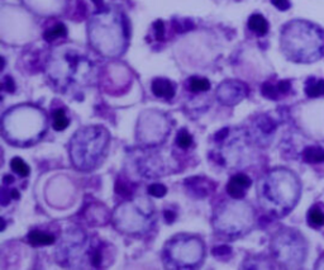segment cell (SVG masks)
<instances>
[{
  "mask_svg": "<svg viewBox=\"0 0 324 270\" xmlns=\"http://www.w3.org/2000/svg\"><path fill=\"white\" fill-rule=\"evenodd\" d=\"M92 64L75 51L61 50L55 53L48 65V75L60 89H71L74 85L87 84L92 76Z\"/></svg>",
  "mask_w": 324,
  "mask_h": 270,
  "instance_id": "6",
  "label": "cell"
},
{
  "mask_svg": "<svg viewBox=\"0 0 324 270\" xmlns=\"http://www.w3.org/2000/svg\"><path fill=\"white\" fill-rule=\"evenodd\" d=\"M52 125H53V128H55L56 131H63L69 127L70 121H69V118H67L66 113H65V111H63V109H57V111L53 113Z\"/></svg>",
  "mask_w": 324,
  "mask_h": 270,
  "instance_id": "24",
  "label": "cell"
},
{
  "mask_svg": "<svg viewBox=\"0 0 324 270\" xmlns=\"http://www.w3.org/2000/svg\"><path fill=\"white\" fill-rule=\"evenodd\" d=\"M248 96V87L237 80H227L222 82L217 89V99L219 103L227 107H232L240 103Z\"/></svg>",
  "mask_w": 324,
  "mask_h": 270,
  "instance_id": "13",
  "label": "cell"
},
{
  "mask_svg": "<svg viewBox=\"0 0 324 270\" xmlns=\"http://www.w3.org/2000/svg\"><path fill=\"white\" fill-rule=\"evenodd\" d=\"M290 87H291V84H290L289 80H282V81H280L279 84H277V89H279L280 93L282 94L289 93Z\"/></svg>",
  "mask_w": 324,
  "mask_h": 270,
  "instance_id": "34",
  "label": "cell"
},
{
  "mask_svg": "<svg viewBox=\"0 0 324 270\" xmlns=\"http://www.w3.org/2000/svg\"><path fill=\"white\" fill-rule=\"evenodd\" d=\"M308 225L314 228H320L324 226V204L315 203L308 209L306 213Z\"/></svg>",
  "mask_w": 324,
  "mask_h": 270,
  "instance_id": "18",
  "label": "cell"
},
{
  "mask_svg": "<svg viewBox=\"0 0 324 270\" xmlns=\"http://www.w3.org/2000/svg\"><path fill=\"white\" fill-rule=\"evenodd\" d=\"M271 3L276 7L279 11H287L290 8V2L289 0H271Z\"/></svg>",
  "mask_w": 324,
  "mask_h": 270,
  "instance_id": "31",
  "label": "cell"
},
{
  "mask_svg": "<svg viewBox=\"0 0 324 270\" xmlns=\"http://www.w3.org/2000/svg\"><path fill=\"white\" fill-rule=\"evenodd\" d=\"M248 28L258 36H265L269 32V23L261 14H252L248 19Z\"/></svg>",
  "mask_w": 324,
  "mask_h": 270,
  "instance_id": "20",
  "label": "cell"
},
{
  "mask_svg": "<svg viewBox=\"0 0 324 270\" xmlns=\"http://www.w3.org/2000/svg\"><path fill=\"white\" fill-rule=\"evenodd\" d=\"M314 269L315 270H324V252L320 256L316 259L315 264H314Z\"/></svg>",
  "mask_w": 324,
  "mask_h": 270,
  "instance_id": "36",
  "label": "cell"
},
{
  "mask_svg": "<svg viewBox=\"0 0 324 270\" xmlns=\"http://www.w3.org/2000/svg\"><path fill=\"white\" fill-rule=\"evenodd\" d=\"M164 216H165V218H166V221L169 223H171L172 221L175 220V213L172 212V211H169V209H166V211H165Z\"/></svg>",
  "mask_w": 324,
  "mask_h": 270,
  "instance_id": "37",
  "label": "cell"
},
{
  "mask_svg": "<svg viewBox=\"0 0 324 270\" xmlns=\"http://www.w3.org/2000/svg\"><path fill=\"white\" fill-rule=\"evenodd\" d=\"M213 254L215 256H226V255H231V249L228 246H218L213 250Z\"/></svg>",
  "mask_w": 324,
  "mask_h": 270,
  "instance_id": "33",
  "label": "cell"
},
{
  "mask_svg": "<svg viewBox=\"0 0 324 270\" xmlns=\"http://www.w3.org/2000/svg\"><path fill=\"white\" fill-rule=\"evenodd\" d=\"M111 135L101 126L80 128L69 143L72 165L81 171H91L103 162L108 154Z\"/></svg>",
  "mask_w": 324,
  "mask_h": 270,
  "instance_id": "3",
  "label": "cell"
},
{
  "mask_svg": "<svg viewBox=\"0 0 324 270\" xmlns=\"http://www.w3.org/2000/svg\"><path fill=\"white\" fill-rule=\"evenodd\" d=\"M28 241L33 246H45V245L55 244V236L48 233L40 232V231H32L28 233Z\"/></svg>",
  "mask_w": 324,
  "mask_h": 270,
  "instance_id": "21",
  "label": "cell"
},
{
  "mask_svg": "<svg viewBox=\"0 0 324 270\" xmlns=\"http://www.w3.org/2000/svg\"><path fill=\"white\" fill-rule=\"evenodd\" d=\"M232 199L217 209L213 216V226L219 235L236 238L252 230L255 225V211L247 202Z\"/></svg>",
  "mask_w": 324,
  "mask_h": 270,
  "instance_id": "7",
  "label": "cell"
},
{
  "mask_svg": "<svg viewBox=\"0 0 324 270\" xmlns=\"http://www.w3.org/2000/svg\"><path fill=\"white\" fill-rule=\"evenodd\" d=\"M167 189L166 187L162 186V184H152V186L148 187V194L152 197H155V198H162V197L166 194Z\"/></svg>",
  "mask_w": 324,
  "mask_h": 270,
  "instance_id": "29",
  "label": "cell"
},
{
  "mask_svg": "<svg viewBox=\"0 0 324 270\" xmlns=\"http://www.w3.org/2000/svg\"><path fill=\"white\" fill-rule=\"evenodd\" d=\"M4 87L8 90L9 93H13L14 89H16V86H14V82H13V79H12V77H9V76L6 77V81H4Z\"/></svg>",
  "mask_w": 324,
  "mask_h": 270,
  "instance_id": "35",
  "label": "cell"
},
{
  "mask_svg": "<svg viewBox=\"0 0 324 270\" xmlns=\"http://www.w3.org/2000/svg\"><path fill=\"white\" fill-rule=\"evenodd\" d=\"M301 189V180L296 172L287 167H274L258 180V203L269 216L282 218L298 206Z\"/></svg>",
  "mask_w": 324,
  "mask_h": 270,
  "instance_id": "1",
  "label": "cell"
},
{
  "mask_svg": "<svg viewBox=\"0 0 324 270\" xmlns=\"http://www.w3.org/2000/svg\"><path fill=\"white\" fill-rule=\"evenodd\" d=\"M114 223L119 231L127 233L147 232L153 225V206L142 201L126 202L114 212Z\"/></svg>",
  "mask_w": 324,
  "mask_h": 270,
  "instance_id": "9",
  "label": "cell"
},
{
  "mask_svg": "<svg viewBox=\"0 0 324 270\" xmlns=\"http://www.w3.org/2000/svg\"><path fill=\"white\" fill-rule=\"evenodd\" d=\"M303 160L306 164H323L324 148L320 146H308L304 148Z\"/></svg>",
  "mask_w": 324,
  "mask_h": 270,
  "instance_id": "19",
  "label": "cell"
},
{
  "mask_svg": "<svg viewBox=\"0 0 324 270\" xmlns=\"http://www.w3.org/2000/svg\"><path fill=\"white\" fill-rule=\"evenodd\" d=\"M305 94L310 99H318L324 96V80L310 79L306 81Z\"/></svg>",
  "mask_w": 324,
  "mask_h": 270,
  "instance_id": "22",
  "label": "cell"
},
{
  "mask_svg": "<svg viewBox=\"0 0 324 270\" xmlns=\"http://www.w3.org/2000/svg\"><path fill=\"white\" fill-rule=\"evenodd\" d=\"M251 186H252L251 177L243 172H240V174H236L235 176L231 177L230 183L227 186V192H228L231 198L242 199Z\"/></svg>",
  "mask_w": 324,
  "mask_h": 270,
  "instance_id": "14",
  "label": "cell"
},
{
  "mask_svg": "<svg viewBox=\"0 0 324 270\" xmlns=\"http://www.w3.org/2000/svg\"><path fill=\"white\" fill-rule=\"evenodd\" d=\"M187 191L191 192V196L198 197V198H204L208 196L211 191H214L211 183L206 177H189L185 182Z\"/></svg>",
  "mask_w": 324,
  "mask_h": 270,
  "instance_id": "15",
  "label": "cell"
},
{
  "mask_svg": "<svg viewBox=\"0 0 324 270\" xmlns=\"http://www.w3.org/2000/svg\"><path fill=\"white\" fill-rule=\"evenodd\" d=\"M92 2H94L95 4H99V3H100V0H92Z\"/></svg>",
  "mask_w": 324,
  "mask_h": 270,
  "instance_id": "38",
  "label": "cell"
},
{
  "mask_svg": "<svg viewBox=\"0 0 324 270\" xmlns=\"http://www.w3.org/2000/svg\"><path fill=\"white\" fill-rule=\"evenodd\" d=\"M275 128H276V123H275L274 119L270 118L269 116H261L260 118L256 119L255 130L258 136L257 140L269 138L270 136L275 132Z\"/></svg>",
  "mask_w": 324,
  "mask_h": 270,
  "instance_id": "17",
  "label": "cell"
},
{
  "mask_svg": "<svg viewBox=\"0 0 324 270\" xmlns=\"http://www.w3.org/2000/svg\"><path fill=\"white\" fill-rule=\"evenodd\" d=\"M165 256L174 266L195 267L204 259V242L192 236H177L167 244Z\"/></svg>",
  "mask_w": 324,
  "mask_h": 270,
  "instance_id": "10",
  "label": "cell"
},
{
  "mask_svg": "<svg viewBox=\"0 0 324 270\" xmlns=\"http://www.w3.org/2000/svg\"><path fill=\"white\" fill-rule=\"evenodd\" d=\"M11 166L14 171L21 176L27 177L29 175V166L21 159V157H14L11 161Z\"/></svg>",
  "mask_w": 324,
  "mask_h": 270,
  "instance_id": "26",
  "label": "cell"
},
{
  "mask_svg": "<svg viewBox=\"0 0 324 270\" xmlns=\"http://www.w3.org/2000/svg\"><path fill=\"white\" fill-rule=\"evenodd\" d=\"M3 136L9 143L29 146L37 142L47 127L45 112L33 106H17L3 116Z\"/></svg>",
  "mask_w": 324,
  "mask_h": 270,
  "instance_id": "2",
  "label": "cell"
},
{
  "mask_svg": "<svg viewBox=\"0 0 324 270\" xmlns=\"http://www.w3.org/2000/svg\"><path fill=\"white\" fill-rule=\"evenodd\" d=\"M153 28H155L156 38H157L158 41L164 40V35H165V24H164V22H162V21L155 22V24H153Z\"/></svg>",
  "mask_w": 324,
  "mask_h": 270,
  "instance_id": "30",
  "label": "cell"
},
{
  "mask_svg": "<svg viewBox=\"0 0 324 270\" xmlns=\"http://www.w3.org/2000/svg\"><path fill=\"white\" fill-rule=\"evenodd\" d=\"M281 47L291 61L313 62L324 52V33L306 22H291L282 29Z\"/></svg>",
  "mask_w": 324,
  "mask_h": 270,
  "instance_id": "4",
  "label": "cell"
},
{
  "mask_svg": "<svg viewBox=\"0 0 324 270\" xmlns=\"http://www.w3.org/2000/svg\"><path fill=\"white\" fill-rule=\"evenodd\" d=\"M66 35H67V28L65 27V24L58 23V24H56L55 27H52L51 29L46 31L45 40L50 42V41H55L56 38L66 37Z\"/></svg>",
  "mask_w": 324,
  "mask_h": 270,
  "instance_id": "25",
  "label": "cell"
},
{
  "mask_svg": "<svg viewBox=\"0 0 324 270\" xmlns=\"http://www.w3.org/2000/svg\"><path fill=\"white\" fill-rule=\"evenodd\" d=\"M230 136V128H223V130H221L219 132L215 133V136H214V140L217 141V142H222L223 140H226L227 137Z\"/></svg>",
  "mask_w": 324,
  "mask_h": 270,
  "instance_id": "32",
  "label": "cell"
},
{
  "mask_svg": "<svg viewBox=\"0 0 324 270\" xmlns=\"http://www.w3.org/2000/svg\"><path fill=\"white\" fill-rule=\"evenodd\" d=\"M128 24L121 14L104 12L92 17L89 22L90 43L105 56L123 53L128 41Z\"/></svg>",
  "mask_w": 324,
  "mask_h": 270,
  "instance_id": "5",
  "label": "cell"
},
{
  "mask_svg": "<svg viewBox=\"0 0 324 270\" xmlns=\"http://www.w3.org/2000/svg\"><path fill=\"white\" fill-rule=\"evenodd\" d=\"M170 125L164 113L148 111L141 116L138 122V140L148 145H156L165 140Z\"/></svg>",
  "mask_w": 324,
  "mask_h": 270,
  "instance_id": "11",
  "label": "cell"
},
{
  "mask_svg": "<svg viewBox=\"0 0 324 270\" xmlns=\"http://www.w3.org/2000/svg\"><path fill=\"white\" fill-rule=\"evenodd\" d=\"M189 89L194 93H200V92H208L210 89V81L205 77L192 76L189 79Z\"/></svg>",
  "mask_w": 324,
  "mask_h": 270,
  "instance_id": "23",
  "label": "cell"
},
{
  "mask_svg": "<svg viewBox=\"0 0 324 270\" xmlns=\"http://www.w3.org/2000/svg\"><path fill=\"white\" fill-rule=\"evenodd\" d=\"M152 93L158 98L172 99L176 93V87L172 81L167 79L158 77L152 81Z\"/></svg>",
  "mask_w": 324,
  "mask_h": 270,
  "instance_id": "16",
  "label": "cell"
},
{
  "mask_svg": "<svg viewBox=\"0 0 324 270\" xmlns=\"http://www.w3.org/2000/svg\"><path fill=\"white\" fill-rule=\"evenodd\" d=\"M308 109L299 111L298 125L308 137L324 142V102H314Z\"/></svg>",
  "mask_w": 324,
  "mask_h": 270,
  "instance_id": "12",
  "label": "cell"
},
{
  "mask_svg": "<svg viewBox=\"0 0 324 270\" xmlns=\"http://www.w3.org/2000/svg\"><path fill=\"white\" fill-rule=\"evenodd\" d=\"M192 143V137L186 130L179 131L176 136V145L180 148H189Z\"/></svg>",
  "mask_w": 324,
  "mask_h": 270,
  "instance_id": "27",
  "label": "cell"
},
{
  "mask_svg": "<svg viewBox=\"0 0 324 270\" xmlns=\"http://www.w3.org/2000/svg\"><path fill=\"white\" fill-rule=\"evenodd\" d=\"M262 96L266 97L267 99H277V96H279V89H277V86H274L272 84H270V82H265L264 85H262Z\"/></svg>",
  "mask_w": 324,
  "mask_h": 270,
  "instance_id": "28",
  "label": "cell"
},
{
  "mask_svg": "<svg viewBox=\"0 0 324 270\" xmlns=\"http://www.w3.org/2000/svg\"><path fill=\"white\" fill-rule=\"evenodd\" d=\"M274 259L286 269H300L309 255V244L298 228H280L271 238Z\"/></svg>",
  "mask_w": 324,
  "mask_h": 270,
  "instance_id": "8",
  "label": "cell"
}]
</instances>
